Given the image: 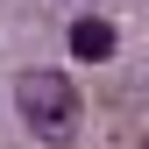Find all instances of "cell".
Returning <instances> with one entry per match:
<instances>
[{
	"label": "cell",
	"mask_w": 149,
	"mask_h": 149,
	"mask_svg": "<svg viewBox=\"0 0 149 149\" xmlns=\"http://www.w3.org/2000/svg\"><path fill=\"white\" fill-rule=\"evenodd\" d=\"M14 107H22V121H29L43 142H71V128H78V85H71L64 71H43V64L22 71Z\"/></svg>",
	"instance_id": "6da1fadb"
},
{
	"label": "cell",
	"mask_w": 149,
	"mask_h": 149,
	"mask_svg": "<svg viewBox=\"0 0 149 149\" xmlns=\"http://www.w3.org/2000/svg\"><path fill=\"white\" fill-rule=\"evenodd\" d=\"M71 57H85V64H107V57H114V22L85 14V22L71 29Z\"/></svg>",
	"instance_id": "7a4b0ae2"
}]
</instances>
